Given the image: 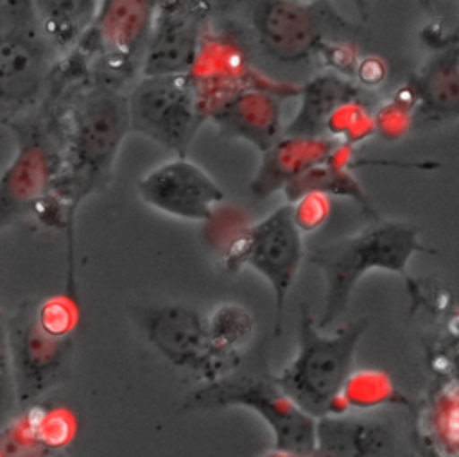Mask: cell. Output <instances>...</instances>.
<instances>
[{"label":"cell","instance_id":"1","mask_svg":"<svg viewBox=\"0 0 459 457\" xmlns=\"http://www.w3.org/2000/svg\"><path fill=\"white\" fill-rule=\"evenodd\" d=\"M54 116L65 152L56 195L72 217L79 201L102 190L113 176L120 145L131 131L127 93L90 84L75 91Z\"/></svg>","mask_w":459,"mask_h":457},{"label":"cell","instance_id":"2","mask_svg":"<svg viewBox=\"0 0 459 457\" xmlns=\"http://www.w3.org/2000/svg\"><path fill=\"white\" fill-rule=\"evenodd\" d=\"M418 253L436 254V249L420 240V228L385 219L371 220L353 235L312 249L307 260L321 271L325 280L317 326L325 330L346 310L353 289L369 271L393 272L409 283L407 267Z\"/></svg>","mask_w":459,"mask_h":457},{"label":"cell","instance_id":"3","mask_svg":"<svg viewBox=\"0 0 459 457\" xmlns=\"http://www.w3.org/2000/svg\"><path fill=\"white\" fill-rule=\"evenodd\" d=\"M226 407H246L256 412L273 432L274 450L294 457H312L317 419L281 391L262 348L244 355L230 373L194 389L183 401V410L190 412Z\"/></svg>","mask_w":459,"mask_h":457},{"label":"cell","instance_id":"4","mask_svg":"<svg viewBox=\"0 0 459 457\" xmlns=\"http://www.w3.org/2000/svg\"><path fill=\"white\" fill-rule=\"evenodd\" d=\"M298 351L276 375L281 391L308 416L321 419L342 416V389L353 373L355 349L368 328V319H357L326 335L317 326L307 303L299 305Z\"/></svg>","mask_w":459,"mask_h":457},{"label":"cell","instance_id":"5","mask_svg":"<svg viewBox=\"0 0 459 457\" xmlns=\"http://www.w3.org/2000/svg\"><path fill=\"white\" fill-rule=\"evenodd\" d=\"M0 11V106L7 124L38 102L59 54L39 27L34 2L5 0Z\"/></svg>","mask_w":459,"mask_h":457},{"label":"cell","instance_id":"6","mask_svg":"<svg viewBox=\"0 0 459 457\" xmlns=\"http://www.w3.org/2000/svg\"><path fill=\"white\" fill-rule=\"evenodd\" d=\"M156 5L151 0L100 2L95 22L74 48L88 65L90 84L124 91L142 72Z\"/></svg>","mask_w":459,"mask_h":457},{"label":"cell","instance_id":"7","mask_svg":"<svg viewBox=\"0 0 459 457\" xmlns=\"http://www.w3.org/2000/svg\"><path fill=\"white\" fill-rule=\"evenodd\" d=\"M249 16L260 48L287 65L319 57L326 45L359 30L323 0H260L251 4Z\"/></svg>","mask_w":459,"mask_h":457},{"label":"cell","instance_id":"8","mask_svg":"<svg viewBox=\"0 0 459 457\" xmlns=\"http://www.w3.org/2000/svg\"><path fill=\"white\" fill-rule=\"evenodd\" d=\"M18 151L0 179L2 224L56 194L65 170V152L54 111L22 115L7 122Z\"/></svg>","mask_w":459,"mask_h":457},{"label":"cell","instance_id":"9","mask_svg":"<svg viewBox=\"0 0 459 457\" xmlns=\"http://www.w3.org/2000/svg\"><path fill=\"white\" fill-rule=\"evenodd\" d=\"M301 235L294 222L292 204L287 203L238 233L222 256V265L228 272H237L242 265H249L271 285L274 337L281 332L287 296L305 256Z\"/></svg>","mask_w":459,"mask_h":457},{"label":"cell","instance_id":"10","mask_svg":"<svg viewBox=\"0 0 459 457\" xmlns=\"http://www.w3.org/2000/svg\"><path fill=\"white\" fill-rule=\"evenodd\" d=\"M131 131L186 158L208 120L201 90L190 73L142 77L127 93Z\"/></svg>","mask_w":459,"mask_h":457},{"label":"cell","instance_id":"11","mask_svg":"<svg viewBox=\"0 0 459 457\" xmlns=\"http://www.w3.org/2000/svg\"><path fill=\"white\" fill-rule=\"evenodd\" d=\"M5 341L18 403L29 409L65 378L72 339L48 333L38 319V305L23 303L7 321Z\"/></svg>","mask_w":459,"mask_h":457},{"label":"cell","instance_id":"12","mask_svg":"<svg viewBox=\"0 0 459 457\" xmlns=\"http://www.w3.org/2000/svg\"><path fill=\"white\" fill-rule=\"evenodd\" d=\"M133 317L147 342L172 366L212 382L237 366L213 348L208 317L183 305H151L133 308Z\"/></svg>","mask_w":459,"mask_h":457},{"label":"cell","instance_id":"13","mask_svg":"<svg viewBox=\"0 0 459 457\" xmlns=\"http://www.w3.org/2000/svg\"><path fill=\"white\" fill-rule=\"evenodd\" d=\"M140 199L151 208L183 220H210L224 201L215 179L188 158H172L142 176Z\"/></svg>","mask_w":459,"mask_h":457},{"label":"cell","instance_id":"14","mask_svg":"<svg viewBox=\"0 0 459 457\" xmlns=\"http://www.w3.org/2000/svg\"><path fill=\"white\" fill-rule=\"evenodd\" d=\"M212 7L210 2H158L142 77L190 73Z\"/></svg>","mask_w":459,"mask_h":457},{"label":"cell","instance_id":"15","mask_svg":"<svg viewBox=\"0 0 459 457\" xmlns=\"http://www.w3.org/2000/svg\"><path fill=\"white\" fill-rule=\"evenodd\" d=\"M301 88L285 84L278 90L249 88L206 100V115L224 138H238L262 154L283 138L281 100L299 97Z\"/></svg>","mask_w":459,"mask_h":457},{"label":"cell","instance_id":"16","mask_svg":"<svg viewBox=\"0 0 459 457\" xmlns=\"http://www.w3.org/2000/svg\"><path fill=\"white\" fill-rule=\"evenodd\" d=\"M203 100L249 88L278 90L285 84L273 82L253 70L247 43L233 29L204 32L195 65L190 72Z\"/></svg>","mask_w":459,"mask_h":457},{"label":"cell","instance_id":"17","mask_svg":"<svg viewBox=\"0 0 459 457\" xmlns=\"http://www.w3.org/2000/svg\"><path fill=\"white\" fill-rule=\"evenodd\" d=\"M416 97L414 124L434 125L459 118V36L436 48L407 82Z\"/></svg>","mask_w":459,"mask_h":457},{"label":"cell","instance_id":"18","mask_svg":"<svg viewBox=\"0 0 459 457\" xmlns=\"http://www.w3.org/2000/svg\"><path fill=\"white\" fill-rule=\"evenodd\" d=\"M335 138H294L283 136L260 156L258 168L249 181V192L256 201H265L283 192L305 172L326 163L339 147Z\"/></svg>","mask_w":459,"mask_h":457},{"label":"cell","instance_id":"19","mask_svg":"<svg viewBox=\"0 0 459 457\" xmlns=\"http://www.w3.org/2000/svg\"><path fill=\"white\" fill-rule=\"evenodd\" d=\"M393 430L380 419L326 416L317 419L312 457H393Z\"/></svg>","mask_w":459,"mask_h":457},{"label":"cell","instance_id":"20","mask_svg":"<svg viewBox=\"0 0 459 457\" xmlns=\"http://www.w3.org/2000/svg\"><path fill=\"white\" fill-rule=\"evenodd\" d=\"M299 108L283 127V136L330 138L326 127L344 104L360 100V86L337 72H323L299 86Z\"/></svg>","mask_w":459,"mask_h":457},{"label":"cell","instance_id":"21","mask_svg":"<svg viewBox=\"0 0 459 457\" xmlns=\"http://www.w3.org/2000/svg\"><path fill=\"white\" fill-rule=\"evenodd\" d=\"M39 27L57 54L72 52L97 18L95 0H39L34 2Z\"/></svg>","mask_w":459,"mask_h":457},{"label":"cell","instance_id":"22","mask_svg":"<svg viewBox=\"0 0 459 457\" xmlns=\"http://www.w3.org/2000/svg\"><path fill=\"white\" fill-rule=\"evenodd\" d=\"M289 204L296 203L307 194H323L326 197H342L353 201L371 220H378V213L371 204L368 194L360 186L359 179L350 168L330 165L328 161L305 172L301 177L292 181L285 190Z\"/></svg>","mask_w":459,"mask_h":457},{"label":"cell","instance_id":"23","mask_svg":"<svg viewBox=\"0 0 459 457\" xmlns=\"http://www.w3.org/2000/svg\"><path fill=\"white\" fill-rule=\"evenodd\" d=\"M206 317L213 348L222 358L238 366L244 357L240 348L253 335V317L244 306L235 303H222Z\"/></svg>","mask_w":459,"mask_h":457},{"label":"cell","instance_id":"24","mask_svg":"<svg viewBox=\"0 0 459 457\" xmlns=\"http://www.w3.org/2000/svg\"><path fill=\"white\" fill-rule=\"evenodd\" d=\"M341 400L346 410L350 407L368 410L382 405L407 403V400L396 389L389 375L377 369L353 371L342 389Z\"/></svg>","mask_w":459,"mask_h":457},{"label":"cell","instance_id":"25","mask_svg":"<svg viewBox=\"0 0 459 457\" xmlns=\"http://www.w3.org/2000/svg\"><path fill=\"white\" fill-rule=\"evenodd\" d=\"M23 414L27 416L39 443L54 453H59L74 437L75 421L74 416L65 409H47L36 403Z\"/></svg>","mask_w":459,"mask_h":457},{"label":"cell","instance_id":"26","mask_svg":"<svg viewBox=\"0 0 459 457\" xmlns=\"http://www.w3.org/2000/svg\"><path fill=\"white\" fill-rule=\"evenodd\" d=\"M377 133L375 115H369L362 100H355L339 108L328 122L326 134L350 147Z\"/></svg>","mask_w":459,"mask_h":457},{"label":"cell","instance_id":"27","mask_svg":"<svg viewBox=\"0 0 459 457\" xmlns=\"http://www.w3.org/2000/svg\"><path fill=\"white\" fill-rule=\"evenodd\" d=\"M416 97L409 84L400 88L389 102H385L375 115L377 133L384 140L402 138L414 124Z\"/></svg>","mask_w":459,"mask_h":457},{"label":"cell","instance_id":"28","mask_svg":"<svg viewBox=\"0 0 459 457\" xmlns=\"http://www.w3.org/2000/svg\"><path fill=\"white\" fill-rule=\"evenodd\" d=\"M38 319L48 333L70 337L77 321V310L68 297H50L38 305Z\"/></svg>","mask_w":459,"mask_h":457},{"label":"cell","instance_id":"29","mask_svg":"<svg viewBox=\"0 0 459 457\" xmlns=\"http://www.w3.org/2000/svg\"><path fill=\"white\" fill-rule=\"evenodd\" d=\"M330 197L323 194H307L296 203H292L294 222L301 233L317 229L328 217Z\"/></svg>","mask_w":459,"mask_h":457},{"label":"cell","instance_id":"30","mask_svg":"<svg viewBox=\"0 0 459 457\" xmlns=\"http://www.w3.org/2000/svg\"><path fill=\"white\" fill-rule=\"evenodd\" d=\"M355 75L360 81V84L375 86V84L384 81L385 66H384V63L378 57H364V59L359 61Z\"/></svg>","mask_w":459,"mask_h":457},{"label":"cell","instance_id":"31","mask_svg":"<svg viewBox=\"0 0 459 457\" xmlns=\"http://www.w3.org/2000/svg\"><path fill=\"white\" fill-rule=\"evenodd\" d=\"M264 457H294V455L285 453V452H280V450H273V452H269V453L264 455Z\"/></svg>","mask_w":459,"mask_h":457},{"label":"cell","instance_id":"32","mask_svg":"<svg viewBox=\"0 0 459 457\" xmlns=\"http://www.w3.org/2000/svg\"><path fill=\"white\" fill-rule=\"evenodd\" d=\"M52 457H65L63 453H56V455H52Z\"/></svg>","mask_w":459,"mask_h":457}]
</instances>
